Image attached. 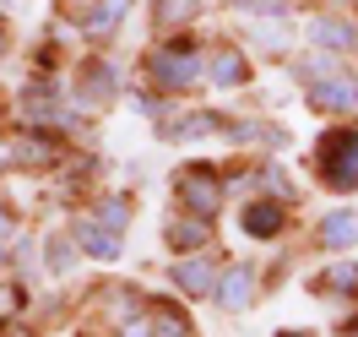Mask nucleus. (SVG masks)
Instances as JSON below:
<instances>
[{
    "label": "nucleus",
    "mask_w": 358,
    "mask_h": 337,
    "mask_svg": "<svg viewBox=\"0 0 358 337\" xmlns=\"http://www.w3.org/2000/svg\"><path fill=\"white\" fill-rule=\"evenodd\" d=\"M299 82H304V104L320 114H353L358 109V71L342 55H315L299 60Z\"/></svg>",
    "instance_id": "obj_2"
},
{
    "label": "nucleus",
    "mask_w": 358,
    "mask_h": 337,
    "mask_svg": "<svg viewBox=\"0 0 358 337\" xmlns=\"http://www.w3.org/2000/svg\"><path fill=\"white\" fill-rule=\"evenodd\" d=\"M163 240H169L174 256L206 250V245H212V218H196V212H185V207H179L174 218H169V228H163Z\"/></svg>",
    "instance_id": "obj_12"
},
{
    "label": "nucleus",
    "mask_w": 358,
    "mask_h": 337,
    "mask_svg": "<svg viewBox=\"0 0 358 337\" xmlns=\"http://www.w3.org/2000/svg\"><path fill=\"white\" fill-rule=\"evenodd\" d=\"M315 185L331 191V196H353L358 191V120H336L315 136V153H310Z\"/></svg>",
    "instance_id": "obj_1"
},
{
    "label": "nucleus",
    "mask_w": 358,
    "mask_h": 337,
    "mask_svg": "<svg viewBox=\"0 0 358 337\" xmlns=\"http://www.w3.org/2000/svg\"><path fill=\"white\" fill-rule=\"evenodd\" d=\"M304 39H310L315 49H326V55H353L358 49V22L348 11H326V17H310Z\"/></svg>",
    "instance_id": "obj_8"
},
{
    "label": "nucleus",
    "mask_w": 358,
    "mask_h": 337,
    "mask_svg": "<svg viewBox=\"0 0 358 337\" xmlns=\"http://www.w3.org/2000/svg\"><path fill=\"white\" fill-rule=\"evenodd\" d=\"M125 223H131V196H92V207L71 228V240L92 261H114L125 250Z\"/></svg>",
    "instance_id": "obj_3"
},
{
    "label": "nucleus",
    "mask_w": 358,
    "mask_h": 337,
    "mask_svg": "<svg viewBox=\"0 0 358 337\" xmlns=\"http://www.w3.org/2000/svg\"><path fill=\"white\" fill-rule=\"evenodd\" d=\"M201 17V0H152V27L169 39V33H185V27Z\"/></svg>",
    "instance_id": "obj_17"
},
{
    "label": "nucleus",
    "mask_w": 358,
    "mask_h": 337,
    "mask_svg": "<svg viewBox=\"0 0 358 337\" xmlns=\"http://www.w3.org/2000/svg\"><path fill=\"white\" fill-rule=\"evenodd\" d=\"M6 158H11L17 169H49V163L60 158V136H55V131H27Z\"/></svg>",
    "instance_id": "obj_16"
},
{
    "label": "nucleus",
    "mask_w": 358,
    "mask_h": 337,
    "mask_svg": "<svg viewBox=\"0 0 358 337\" xmlns=\"http://www.w3.org/2000/svg\"><path fill=\"white\" fill-rule=\"evenodd\" d=\"M277 337H320V332H310V326H288V332H277Z\"/></svg>",
    "instance_id": "obj_23"
},
{
    "label": "nucleus",
    "mask_w": 358,
    "mask_h": 337,
    "mask_svg": "<svg viewBox=\"0 0 358 337\" xmlns=\"http://www.w3.org/2000/svg\"><path fill=\"white\" fill-rule=\"evenodd\" d=\"M6 44H11V27H6V17H0V55H6Z\"/></svg>",
    "instance_id": "obj_24"
},
{
    "label": "nucleus",
    "mask_w": 358,
    "mask_h": 337,
    "mask_svg": "<svg viewBox=\"0 0 358 337\" xmlns=\"http://www.w3.org/2000/svg\"><path fill=\"white\" fill-rule=\"evenodd\" d=\"M76 22H82L87 39H109L114 27L125 22V0H87V11H82Z\"/></svg>",
    "instance_id": "obj_18"
},
{
    "label": "nucleus",
    "mask_w": 358,
    "mask_h": 337,
    "mask_svg": "<svg viewBox=\"0 0 358 337\" xmlns=\"http://www.w3.org/2000/svg\"><path fill=\"white\" fill-rule=\"evenodd\" d=\"M174 202L185 207V212L217 223V212H223V202H228V174L212 169V163H185L174 174Z\"/></svg>",
    "instance_id": "obj_5"
},
{
    "label": "nucleus",
    "mask_w": 358,
    "mask_h": 337,
    "mask_svg": "<svg viewBox=\"0 0 358 337\" xmlns=\"http://www.w3.org/2000/svg\"><path fill=\"white\" fill-rule=\"evenodd\" d=\"M157 125H163V136H169V142H201V136L228 131V120H223V114H212V109H196V114H163Z\"/></svg>",
    "instance_id": "obj_13"
},
{
    "label": "nucleus",
    "mask_w": 358,
    "mask_h": 337,
    "mask_svg": "<svg viewBox=\"0 0 358 337\" xmlns=\"http://www.w3.org/2000/svg\"><path fill=\"white\" fill-rule=\"evenodd\" d=\"M206 76H212L217 88H250L255 66H250V55L239 44H217L212 55H206Z\"/></svg>",
    "instance_id": "obj_11"
},
{
    "label": "nucleus",
    "mask_w": 358,
    "mask_h": 337,
    "mask_svg": "<svg viewBox=\"0 0 358 337\" xmlns=\"http://www.w3.org/2000/svg\"><path fill=\"white\" fill-rule=\"evenodd\" d=\"M255 294H261V277H255V267H228L223 277H217L212 299H217L228 315H239V310H250V305H255Z\"/></svg>",
    "instance_id": "obj_10"
},
{
    "label": "nucleus",
    "mask_w": 358,
    "mask_h": 337,
    "mask_svg": "<svg viewBox=\"0 0 358 337\" xmlns=\"http://www.w3.org/2000/svg\"><path fill=\"white\" fill-rule=\"evenodd\" d=\"M82 6H87V0H82Z\"/></svg>",
    "instance_id": "obj_25"
},
{
    "label": "nucleus",
    "mask_w": 358,
    "mask_h": 337,
    "mask_svg": "<svg viewBox=\"0 0 358 337\" xmlns=\"http://www.w3.org/2000/svg\"><path fill=\"white\" fill-rule=\"evenodd\" d=\"M11 234H17V218H11V207L0 202V245H6V240H11Z\"/></svg>",
    "instance_id": "obj_22"
},
{
    "label": "nucleus",
    "mask_w": 358,
    "mask_h": 337,
    "mask_svg": "<svg viewBox=\"0 0 358 337\" xmlns=\"http://www.w3.org/2000/svg\"><path fill=\"white\" fill-rule=\"evenodd\" d=\"M239 228H245L255 245L282 240V234H288V202H282V196H250V202L239 207Z\"/></svg>",
    "instance_id": "obj_7"
},
{
    "label": "nucleus",
    "mask_w": 358,
    "mask_h": 337,
    "mask_svg": "<svg viewBox=\"0 0 358 337\" xmlns=\"http://www.w3.org/2000/svg\"><path fill=\"white\" fill-rule=\"evenodd\" d=\"M120 337H196V321L179 299H141V315L120 321Z\"/></svg>",
    "instance_id": "obj_6"
},
{
    "label": "nucleus",
    "mask_w": 358,
    "mask_h": 337,
    "mask_svg": "<svg viewBox=\"0 0 358 337\" xmlns=\"http://www.w3.org/2000/svg\"><path fill=\"white\" fill-rule=\"evenodd\" d=\"M22 109L38 120V125H49V120H66V109H60V92H55V82H44V76H33L22 92Z\"/></svg>",
    "instance_id": "obj_19"
},
{
    "label": "nucleus",
    "mask_w": 358,
    "mask_h": 337,
    "mask_svg": "<svg viewBox=\"0 0 358 337\" xmlns=\"http://www.w3.org/2000/svg\"><path fill=\"white\" fill-rule=\"evenodd\" d=\"M315 245H320V250H353L358 245V212H353V207L326 212L320 228H315Z\"/></svg>",
    "instance_id": "obj_14"
},
{
    "label": "nucleus",
    "mask_w": 358,
    "mask_h": 337,
    "mask_svg": "<svg viewBox=\"0 0 358 337\" xmlns=\"http://www.w3.org/2000/svg\"><path fill=\"white\" fill-rule=\"evenodd\" d=\"M315 289L326 294V299H358V261H336V267H326V277H320Z\"/></svg>",
    "instance_id": "obj_20"
},
{
    "label": "nucleus",
    "mask_w": 358,
    "mask_h": 337,
    "mask_svg": "<svg viewBox=\"0 0 358 337\" xmlns=\"http://www.w3.org/2000/svg\"><path fill=\"white\" fill-rule=\"evenodd\" d=\"M169 277H174V289L185 294V299H212V289H217L223 267L190 250V256H179V261H174V272H169Z\"/></svg>",
    "instance_id": "obj_9"
},
{
    "label": "nucleus",
    "mask_w": 358,
    "mask_h": 337,
    "mask_svg": "<svg viewBox=\"0 0 358 337\" xmlns=\"http://www.w3.org/2000/svg\"><path fill=\"white\" fill-rule=\"evenodd\" d=\"M114 82H120L114 66L92 55L87 66H82V82H76V104H82V109H87V104H92V109H98V104H109V98H114Z\"/></svg>",
    "instance_id": "obj_15"
},
{
    "label": "nucleus",
    "mask_w": 358,
    "mask_h": 337,
    "mask_svg": "<svg viewBox=\"0 0 358 337\" xmlns=\"http://www.w3.org/2000/svg\"><path fill=\"white\" fill-rule=\"evenodd\" d=\"M6 310H17V289H11V277L0 272V315H6Z\"/></svg>",
    "instance_id": "obj_21"
},
{
    "label": "nucleus",
    "mask_w": 358,
    "mask_h": 337,
    "mask_svg": "<svg viewBox=\"0 0 358 337\" xmlns=\"http://www.w3.org/2000/svg\"><path fill=\"white\" fill-rule=\"evenodd\" d=\"M201 76H206V55L190 44L185 33H169V44H157L152 55H147V82H152V92H163V98L190 92Z\"/></svg>",
    "instance_id": "obj_4"
}]
</instances>
